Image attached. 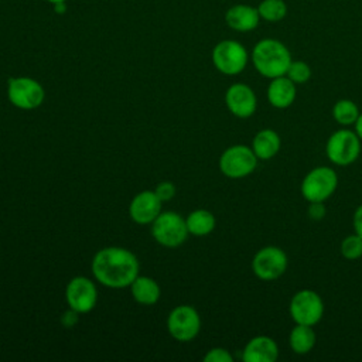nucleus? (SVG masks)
<instances>
[{"label":"nucleus","instance_id":"obj_1","mask_svg":"<svg viewBox=\"0 0 362 362\" xmlns=\"http://www.w3.org/2000/svg\"><path fill=\"white\" fill-rule=\"evenodd\" d=\"M90 270L98 283L109 288H126L139 276L140 264L133 252L119 246L98 250L92 259Z\"/></svg>","mask_w":362,"mask_h":362},{"label":"nucleus","instance_id":"obj_30","mask_svg":"<svg viewBox=\"0 0 362 362\" xmlns=\"http://www.w3.org/2000/svg\"><path fill=\"white\" fill-rule=\"evenodd\" d=\"M76 321H78V313L74 311V310H71V308H69V311H66V313L64 314V317H62V322H64L66 327H71V325L75 324Z\"/></svg>","mask_w":362,"mask_h":362},{"label":"nucleus","instance_id":"obj_10","mask_svg":"<svg viewBox=\"0 0 362 362\" xmlns=\"http://www.w3.org/2000/svg\"><path fill=\"white\" fill-rule=\"evenodd\" d=\"M167 329L175 341L189 342L199 334L201 317L192 305H177L167 317Z\"/></svg>","mask_w":362,"mask_h":362},{"label":"nucleus","instance_id":"obj_13","mask_svg":"<svg viewBox=\"0 0 362 362\" xmlns=\"http://www.w3.org/2000/svg\"><path fill=\"white\" fill-rule=\"evenodd\" d=\"M225 103L228 110L239 119L250 117L257 107V99L253 89L242 82L232 83L226 89Z\"/></svg>","mask_w":362,"mask_h":362},{"label":"nucleus","instance_id":"obj_25","mask_svg":"<svg viewBox=\"0 0 362 362\" xmlns=\"http://www.w3.org/2000/svg\"><path fill=\"white\" fill-rule=\"evenodd\" d=\"M286 76L288 79H291L296 85H300V83H305L310 78H311V68L307 62L304 61H291L287 72H286Z\"/></svg>","mask_w":362,"mask_h":362},{"label":"nucleus","instance_id":"obj_15","mask_svg":"<svg viewBox=\"0 0 362 362\" xmlns=\"http://www.w3.org/2000/svg\"><path fill=\"white\" fill-rule=\"evenodd\" d=\"M279 358V346L272 337L256 335L247 341L242 351L245 362H274Z\"/></svg>","mask_w":362,"mask_h":362},{"label":"nucleus","instance_id":"obj_6","mask_svg":"<svg viewBox=\"0 0 362 362\" xmlns=\"http://www.w3.org/2000/svg\"><path fill=\"white\" fill-rule=\"evenodd\" d=\"M327 157L337 165H349L356 161L361 154V139L355 130L346 127L335 130L325 146Z\"/></svg>","mask_w":362,"mask_h":362},{"label":"nucleus","instance_id":"obj_17","mask_svg":"<svg viewBox=\"0 0 362 362\" xmlns=\"http://www.w3.org/2000/svg\"><path fill=\"white\" fill-rule=\"evenodd\" d=\"M267 100L276 109H286L291 106L297 96L296 83L286 75L270 79L267 86Z\"/></svg>","mask_w":362,"mask_h":362},{"label":"nucleus","instance_id":"obj_9","mask_svg":"<svg viewBox=\"0 0 362 362\" xmlns=\"http://www.w3.org/2000/svg\"><path fill=\"white\" fill-rule=\"evenodd\" d=\"M288 313L296 324L314 327L321 321L324 315L322 298L314 290H298L290 300Z\"/></svg>","mask_w":362,"mask_h":362},{"label":"nucleus","instance_id":"obj_12","mask_svg":"<svg viewBox=\"0 0 362 362\" xmlns=\"http://www.w3.org/2000/svg\"><path fill=\"white\" fill-rule=\"evenodd\" d=\"M65 300L71 310L76 311L78 314H86L96 305L98 288L90 279L85 276H76L66 284Z\"/></svg>","mask_w":362,"mask_h":362},{"label":"nucleus","instance_id":"obj_33","mask_svg":"<svg viewBox=\"0 0 362 362\" xmlns=\"http://www.w3.org/2000/svg\"><path fill=\"white\" fill-rule=\"evenodd\" d=\"M47 1H49V3H52V4H57V3H65L66 0H47Z\"/></svg>","mask_w":362,"mask_h":362},{"label":"nucleus","instance_id":"obj_4","mask_svg":"<svg viewBox=\"0 0 362 362\" xmlns=\"http://www.w3.org/2000/svg\"><path fill=\"white\" fill-rule=\"evenodd\" d=\"M338 187V174L327 165H318L310 170L301 181L300 191L308 202H324Z\"/></svg>","mask_w":362,"mask_h":362},{"label":"nucleus","instance_id":"obj_32","mask_svg":"<svg viewBox=\"0 0 362 362\" xmlns=\"http://www.w3.org/2000/svg\"><path fill=\"white\" fill-rule=\"evenodd\" d=\"M54 7H55L57 13H64L65 11V3H57V4H54Z\"/></svg>","mask_w":362,"mask_h":362},{"label":"nucleus","instance_id":"obj_22","mask_svg":"<svg viewBox=\"0 0 362 362\" xmlns=\"http://www.w3.org/2000/svg\"><path fill=\"white\" fill-rule=\"evenodd\" d=\"M361 112L356 103L351 99H339L332 106V117L341 126H351L355 124Z\"/></svg>","mask_w":362,"mask_h":362},{"label":"nucleus","instance_id":"obj_3","mask_svg":"<svg viewBox=\"0 0 362 362\" xmlns=\"http://www.w3.org/2000/svg\"><path fill=\"white\" fill-rule=\"evenodd\" d=\"M151 235L157 243L164 247H178L185 240L188 233L185 218L174 211H161L151 222Z\"/></svg>","mask_w":362,"mask_h":362},{"label":"nucleus","instance_id":"obj_26","mask_svg":"<svg viewBox=\"0 0 362 362\" xmlns=\"http://www.w3.org/2000/svg\"><path fill=\"white\" fill-rule=\"evenodd\" d=\"M204 361L205 362H232L233 356L230 355V352L226 348L215 346V348H211L204 355Z\"/></svg>","mask_w":362,"mask_h":362},{"label":"nucleus","instance_id":"obj_14","mask_svg":"<svg viewBox=\"0 0 362 362\" xmlns=\"http://www.w3.org/2000/svg\"><path fill=\"white\" fill-rule=\"evenodd\" d=\"M163 202L154 191L144 189L133 197L129 205V215L139 225H150L161 212Z\"/></svg>","mask_w":362,"mask_h":362},{"label":"nucleus","instance_id":"obj_20","mask_svg":"<svg viewBox=\"0 0 362 362\" xmlns=\"http://www.w3.org/2000/svg\"><path fill=\"white\" fill-rule=\"evenodd\" d=\"M317 342L315 331L311 325L296 324V327L290 331L288 345L294 354L305 355L308 354Z\"/></svg>","mask_w":362,"mask_h":362},{"label":"nucleus","instance_id":"obj_27","mask_svg":"<svg viewBox=\"0 0 362 362\" xmlns=\"http://www.w3.org/2000/svg\"><path fill=\"white\" fill-rule=\"evenodd\" d=\"M175 191H177V189H175V185H174L173 182H170V181H161V182H158L157 187H156V189H154L156 195L160 198L161 202H167V201L173 199L174 195H175Z\"/></svg>","mask_w":362,"mask_h":362},{"label":"nucleus","instance_id":"obj_2","mask_svg":"<svg viewBox=\"0 0 362 362\" xmlns=\"http://www.w3.org/2000/svg\"><path fill=\"white\" fill-rule=\"evenodd\" d=\"M250 58L255 69L269 79L286 75L293 61L288 48L276 38H263L256 42Z\"/></svg>","mask_w":362,"mask_h":362},{"label":"nucleus","instance_id":"obj_16","mask_svg":"<svg viewBox=\"0 0 362 362\" xmlns=\"http://www.w3.org/2000/svg\"><path fill=\"white\" fill-rule=\"evenodd\" d=\"M226 24L239 33H247L259 25L260 16L257 7L249 4H235L225 13Z\"/></svg>","mask_w":362,"mask_h":362},{"label":"nucleus","instance_id":"obj_18","mask_svg":"<svg viewBox=\"0 0 362 362\" xmlns=\"http://www.w3.org/2000/svg\"><path fill=\"white\" fill-rule=\"evenodd\" d=\"M281 147V139L273 129H263L257 132L252 140V150L259 160L273 158Z\"/></svg>","mask_w":362,"mask_h":362},{"label":"nucleus","instance_id":"obj_8","mask_svg":"<svg viewBox=\"0 0 362 362\" xmlns=\"http://www.w3.org/2000/svg\"><path fill=\"white\" fill-rule=\"evenodd\" d=\"M257 160L252 147L233 144L221 154L219 170L228 178H243L255 171Z\"/></svg>","mask_w":362,"mask_h":362},{"label":"nucleus","instance_id":"obj_19","mask_svg":"<svg viewBox=\"0 0 362 362\" xmlns=\"http://www.w3.org/2000/svg\"><path fill=\"white\" fill-rule=\"evenodd\" d=\"M130 293L139 304L154 305L160 300L161 288L154 279L139 274L130 284Z\"/></svg>","mask_w":362,"mask_h":362},{"label":"nucleus","instance_id":"obj_5","mask_svg":"<svg viewBox=\"0 0 362 362\" xmlns=\"http://www.w3.org/2000/svg\"><path fill=\"white\" fill-rule=\"evenodd\" d=\"M7 98L13 106L21 110H34L45 99L42 85L30 76H14L7 82Z\"/></svg>","mask_w":362,"mask_h":362},{"label":"nucleus","instance_id":"obj_24","mask_svg":"<svg viewBox=\"0 0 362 362\" xmlns=\"http://www.w3.org/2000/svg\"><path fill=\"white\" fill-rule=\"evenodd\" d=\"M341 255L346 260H356L362 256V238L356 233L348 235L342 239L339 246Z\"/></svg>","mask_w":362,"mask_h":362},{"label":"nucleus","instance_id":"obj_21","mask_svg":"<svg viewBox=\"0 0 362 362\" xmlns=\"http://www.w3.org/2000/svg\"><path fill=\"white\" fill-rule=\"evenodd\" d=\"M185 223L189 235L206 236L215 229L216 219L214 214L208 209H195L188 214V216L185 218Z\"/></svg>","mask_w":362,"mask_h":362},{"label":"nucleus","instance_id":"obj_31","mask_svg":"<svg viewBox=\"0 0 362 362\" xmlns=\"http://www.w3.org/2000/svg\"><path fill=\"white\" fill-rule=\"evenodd\" d=\"M355 133L358 134V137H359L361 141H362V113L359 115L358 120L355 122Z\"/></svg>","mask_w":362,"mask_h":362},{"label":"nucleus","instance_id":"obj_7","mask_svg":"<svg viewBox=\"0 0 362 362\" xmlns=\"http://www.w3.org/2000/svg\"><path fill=\"white\" fill-rule=\"evenodd\" d=\"M249 61L246 48L235 40H222L212 49L214 66L223 75L240 74Z\"/></svg>","mask_w":362,"mask_h":362},{"label":"nucleus","instance_id":"obj_28","mask_svg":"<svg viewBox=\"0 0 362 362\" xmlns=\"http://www.w3.org/2000/svg\"><path fill=\"white\" fill-rule=\"evenodd\" d=\"M307 214L310 219L321 221L327 214V206L324 205V202H310L307 208Z\"/></svg>","mask_w":362,"mask_h":362},{"label":"nucleus","instance_id":"obj_23","mask_svg":"<svg viewBox=\"0 0 362 362\" xmlns=\"http://www.w3.org/2000/svg\"><path fill=\"white\" fill-rule=\"evenodd\" d=\"M262 20L269 23L281 21L287 14V4L284 0H262L257 6Z\"/></svg>","mask_w":362,"mask_h":362},{"label":"nucleus","instance_id":"obj_29","mask_svg":"<svg viewBox=\"0 0 362 362\" xmlns=\"http://www.w3.org/2000/svg\"><path fill=\"white\" fill-rule=\"evenodd\" d=\"M352 223H354L355 233L362 238V204L355 209L354 218H352Z\"/></svg>","mask_w":362,"mask_h":362},{"label":"nucleus","instance_id":"obj_11","mask_svg":"<svg viewBox=\"0 0 362 362\" xmlns=\"http://www.w3.org/2000/svg\"><path fill=\"white\" fill-rule=\"evenodd\" d=\"M287 255L277 246H264L259 249L252 259V270L260 280L270 281L284 274L287 269Z\"/></svg>","mask_w":362,"mask_h":362}]
</instances>
